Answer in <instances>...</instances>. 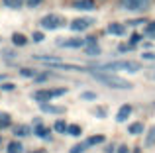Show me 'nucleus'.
Returning a JSON list of instances; mask_svg holds the SVG:
<instances>
[{
  "label": "nucleus",
  "instance_id": "f3484780",
  "mask_svg": "<svg viewBox=\"0 0 155 153\" xmlns=\"http://www.w3.org/2000/svg\"><path fill=\"white\" fill-rule=\"evenodd\" d=\"M104 139H106L104 135H91V138H88V139H87L84 143H87V145L91 147V145H96V143H102Z\"/></svg>",
  "mask_w": 155,
  "mask_h": 153
},
{
  "label": "nucleus",
  "instance_id": "c756f323",
  "mask_svg": "<svg viewBox=\"0 0 155 153\" xmlns=\"http://www.w3.org/2000/svg\"><path fill=\"white\" fill-rule=\"evenodd\" d=\"M20 75H22V76H35V73L30 71V69H20Z\"/></svg>",
  "mask_w": 155,
  "mask_h": 153
},
{
  "label": "nucleus",
  "instance_id": "4468645a",
  "mask_svg": "<svg viewBox=\"0 0 155 153\" xmlns=\"http://www.w3.org/2000/svg\"><path fill=\"white\" fill-rule=\"evenodd\" d=\"M12 43H14L16 47H24L28 43V39H26L24 34H14V35H12Z\"/></svg>",
  "mask_w": 155,
  "mask_h": 153
},
{
  "label": "nucleus",
  "instance_id": "39448f33",
  "mask_svg": "<svg viewBox=\"0 0 155 153\" xmlns=\"http://www.w3.org/2000/svg\"><path fill=\"white\" fill-rule=\"evenodd\" d=\"M92 24H94L92 18H79V20H75V22L71 24V30L73 31H84L87 28H91Z\"/></svg>",
  "mask_w": 155,
  "mask_h": 153
},
{
  "label": "nucleus",
  "instance_id": "b1692460",
  "mask_svg": "<svg viewBox=\"0 0 155 153\" xmlns=\"http://www.w3.org/2000/svg\"><path fill=\"white\" fill-rule=\"evenodd\" d=\"M69 134H71V135H75V138H79V135H81V132H83V130H81V126H77V124H73V126H69Z\"/></svg>",
  "mask_w": 155,
  "mask_h": 153
},
{
  "label": "nucleus",
  "instance_id": "2f4dec72",
  "mask_svg": "<svg viewBox=\"0 0 155 153\" xmlns=\"http://www.w3.org/2000/svg\"><path fill=\"white\" fill-rule=\"evenodd\" d=\"M34 41H43V34L41 31H34Z\"/></svg>",
  "mask_w": 155,
  "mask_h": 153
},
{
  "label": "nucleus",
  "instance_id": "ddd939ff",
  "mask_svg": "<svg viewBox=\"0 0 155 153\" xmlns=\"http://www.w3.org/2000/svg\"><path fill=\"white\" fill-rule=\"evenodd\" d=\"M35 134L39 135V138H45V139H51V135H49V130L47 128H43L41 124H39V120H35Z\"/></svg>",
  "mask_w": 155,
  "mask_h": 153
},
{
  "label": "nucleus",
  "instance_id": "7ed1b4c3",
  "mask_svg": "<svg viewBox=\"0 0 155 153\" xmlns=\"http://www.w3.org/2000/svg\"><path fill=\"white\" fill-rule=\"evenodd\" d=\"M122 8L126 10H134V12H145L151 6V0H120Z\"/></svg>",
  "mask_w": 155,
  "mask_h": 153
},
{
  "label": "nucleus",
  "instance_id": "bb28decb",
  "mask_svg": "<svg viewBox=\"0 0 155 153\" xmlns=\"http://www.w3.org/2000/svg\"><path fill=\"white\" fill-rule=\"evenodd\" d=\"M145 34H147L149 37H155V22H151L147 28H145Z\"/></svg>",
  "mask_w": 155,
  "mask_h": 153
},
{
  "label": "nucleus",
  "instance_id": "9b49d317",
  "mask_svg": "<svg viewBox=\"0 0 155 153\" xmlns=\"http://www.w3.org/2000/svg\"><path fill=\"white\" fill-rule=\"evenodd\" d=\"M108 34L112 35H124L126 34V26H122V24H108Z\"/></svg>",
  "mask_w": 155,
  "mask_h": 153
},
{
  "label": "nucleus",
  "instance_id": "2eb2a0df",
  "mask_svg": "<svg viewBox=\"0 0 155 153\" xmlns=\"http://www.w3.org/2000/svg\"><path fill=\"white\" fill-rule=\"evenodd\" d=\"M84 53H87V55H100L102 51H100L98 43H87V49H84Z\"/></svg>",
  "mask_w": 155,
  "mask_h": 153
},
{
  "label": "nucleus",
  "instance_id": "4c0bfd02",
  "mask_svg": "<svg viewBox=\"0 0 155 153\" xmlns=\"http://www.w3.org/2000/svg\"><path fill=\"white\" fill-rule=\"evenodd\" d=\"M143 59H155V53H143Z\"/></svg>",
  "mask_w": 155,
  "mask_h": 153
},
{
  "label": "nucleus",
  "instance_id": "c85d7f7f",
  "mask_svg": "<svg viewBox=\"0 0 155 153\" xmlns=\"http://www.w3.org/2000/svg\"><path fill=\"white\" fill-rule=\"evenodd\" d=\"M47 79H49V75H47V73H41V75H35L34 76L35 83H43V80H47Z\"/></svg>",
  "mask_w": 155,
  "mask_h": 153
},
{
  "label": "nucleus",
  "instance_id": "cd10ccee",
  "mask_svg": "<svg viewBox=\"0 0 155 153\" xmlns=\"http://www.w3.org/2000/svg\"><path fill=\"white\" fill-rule=\"evenodd\" d=\"M147 145H153L155 143V128H151V130H149V135H147Z\"/></svg>",
  "mask_w": 155,
  "mask_h": 153
},
{
  "label": "nucleus",
  "instance_id": "c9c22d12",
  "mask_svg": "<svg viewBox=\"0 0 155 153\" xmlns=\"http://www.w3.org/2000/svg\"><path fill=\"white\" fill-rule=\"evenodd\" d=\"M140 24H143V20H132L130 26H140Z\"/></svg>",
  "mask_w": 155,
  "mask_h": 153
},
{
  "label": "nucleus",
  "instance_id": "f704fd0d",
  "mask_svg": "<svg viewBox=\"0 0 155 153\" xmlns=\"http://www.w3.org/2000/svg\"><path fill=\"white\" fill-rule=\"evenodd\" d=\"M118 153H130V149L126 145H120V147H118Z\"/></svg>",
  "mask_w": 155,
  "mask_h": 153
},
{
  "label": "nucleus",
  "instance_id": "9d476101",
  "mask_svg": "<svg viewBox=\"0 0 155 153\" xmlns=\"http://www.w3.org/2000/svg\"><path fill=\"white\" fill-rule=\"evenodd\" d=\"M73 8H77V10H94L96 8V4H94V0H79V2H75L73 4Z\"/></svg>",
  "mask_w": 155,
  "mask_h": 153
},
{
  "label": "nucleus",
  "instance_id": "1a4fd4ad",
  "mask_svg": "<svg viewBox=\"0 0 155 153\" xmlns=\"http://www.w3.org/2000/svg\"><path fill=\"white\" fill-rule=\"evenodd\" d=\"M130 116H132V106H130V104H124V106H120V110H118L116 120L118 122H126Z\"/></svg>",
  "mask_w": 155,
  "mask_h": 153
},
{
  "label": "nucleus",
  "instance_id": "4be33fe9",
  "mask_svg": "<svg viewBox=\"0 0 155 153\" xmlns=\"http://www.w3.org/2000/svg\"><path fill=\"white\" fill-rule=\"evenodd\" d=\"M87 147H88L87 143H77V145H73L71 149H69V153H83Z\"/></svg>",
  "mask_w": 155,
  "mask_h": 153
},
{
  "label": "nucleus",
  "instance_id": "f8f14e48",
  "mask_svg": "<svg viewBox=\"0 0 155 153\" xmlns=\"http://www.w3.org/2000/svg\"><path fill=\"white\" fill-rule=\"evenodd\" d=\"M41 110L43 112H47V114H63L65 112V108L63 106H53V104H41Z\"/></svg>",
  "mask_w": 155,
  "mask_h": 153
},
{
  "label": "nucleus",
  "instance_id": "e433bc0d",
  "mask_svg": "<svg viewBox=\"0 0 155 153\" xmlns=\"http://www.w3.org/2000/svg\"><path fill=\"white\" fill-rule=\"evenodd\" d=\"M12 88H14V84H10V83H8V84H2V90H12Z\"/></svg>",
  "mask_w": 155,
  "mask_h": 153
},
{
  "label": "nucleus",
  "instance_id": "20e7f679",
  "mask_svg": "<svg viewBox=\"0 0 155 153\" xmlns=\"http://www.w3.org/2000/svg\"><path fill=\"white\" fill-rule=\"evenodd\" d=\"M39 24H41L43 30H57V28L65 26V20L61 18V16H57V14H49V16H45Z\"/></svg>",
  "mask_w": 155,
  "mask_h": 153
},
{
  "label": "nucleus",
  "instance_id": "aec40b11",
  "mask_svg": "<svg viewBox=\"0 0 155 153\" xmlns=\"http://www.w3.org/2000/svg\"><path fill=\"white\" fill-rule=\"evenodd\" d=\"M20 151H22V143H20V142L8 143V153H20Z\"/></svg>",
  "mask_w": 155,
  "mask_h": 153
},
{
  "label": "nucleus",
  "instance_id": "393cba45",
  "mask_svg": "<svg viewBox=\"0 0 155 153\" xmlns=\"http://www.w3.org/2000/svg\"><path fill=\"white\" fill-rule=\"evenodd\" d=\"M10 122H12V120H10V116H8V114H0V128H8V126H10Z\"/></svg>",
  "mask_w": 155,
  "mask_h": 153
},
{
  "label": "nucleus",
  "instance_id": "7c9ffc66",
  "mask_svg": "<svg viewBox=\"0 0 155 153\" xmlns=\"http://www.w3.org/2000/svg\"><path fill=\"white\" fill-rule=\"evenodd\" d=\"M132 43H128V45H126V43H122V45L120 47H118V49H120V53H126V51H130V49H132Z\"/></svg>",
  "mask_w": 155,
  "mask_h": 153
},
{
  "label": "nucleus",
  "instance_id": "58836bf2",
  "mask_svg": "<svg viewBox=\"0 0 155 153\" xmlns=\"http://www.w3.org/2000/svg\"><path fill=\"white\" fill-rule=\"evenodd\" d=\"M38 153H41V151H38Z\"/></svg>",
  "mask_w": 155,
  "mask_h": 153
},
{
  "label": "nucleus",
  "instance_id": "0eeeda50",
  "mask_svg": "<svg viewBox=\"0 0 155 153\" xmlns=\"http://www.w3.org/2000/svg\"><path fill=\"white\" fill-rule=\"evenodd\" d=\"M34 59H38V61H41V63H47V65H53V67H57V69L63 65V61H61L59 57H51V55H34Z\"/></svg>",
  "mask_w": 155,
  "mask_h": 153
},
{
  "label": "nucleus",
  "instance_id": "a211bd4d",
  "mask_svg": "<svg viewBox=\"0 0 155 153\" xmlns=\"http://www.w3.org/2000/svg\"><path fill=\"white\" fill-rule=\"evenodd\" d=\"M53 130H55V132H59V134H65V132L69 130V126L63 122V120H57V122H55V126H53Z\"/></svg>",
  "mask_w": 155,
  "mask_h": 153
},
{
  "label": "nucleus",
  "instance_id": "473e14b6",
  "mask_svg": "<svg viewBox=\"0 0 155 153\" xmlns=\"http://www.w3.org/2000/svg\"><path fill=\"white\" fill-rule=\"evenodd\" d=\"M43 0H28V6H31V8H35V6H39Z\"/></svg>",
  "mask_w": 155,
  "mask_h": 153
},
{
  "label": "nucleus",
  "instance_id": "a878e982",
  "mask_svg": "<svg viewBox=\"0 0 155 153\" xmlns=\"http://www.w3.org/2000/svg\"><path fill=\"white\" fill-rule=\"evenodd\" d=\"M92 114L98 116V118H106V108H104V106H98L96 110H92Z\"/></svg>",
  "mask_w": 155,
  "mask_h": 153
},
{
  "label": "nucleus",
  "instance_id": "f03ea898",
  "mask_svg": "<svg viewBox=\"0 0 155 153\" xmlns=\"http://www.w3.org/2000/svg\"><path fill=\"white\" fill-rule=\"evenodd\" d=\"M91 73L96 80H100L102 84H106V86H110V88H120V90L132 88V83L124 80L122 76H116L114 73H100V71H91Z\"/></svg>",
  "mask_w": 155,
  "mask_h": 153
},
{
  "label": "nucleus",
  "instance_id": "5701e85b",
  "mask_svg": "<svg viewBox=\"0 0 155 153\" xmlns=\"http://www.w3.org/2000/svg\"><path fill=\"white\" fill-rule=\"evenodd\" d=\"M14 134H16V135H20V138H22V135H28V134H30V128H26V126H18V128H14Z\"/></svg>",
  "mask_w": 155,
  "mask_h": 153
},
{
  "label": "nucleus",
  "instance_id": "6ab92c4d",
  "mask_svg": "<svg viewBox=\"0 0 155 153\" xmlns=\"http://www.w3.org/2000/svg\"><path fill=\"white\" fill-rule=\"evenodd\" d=\"M81 100H87V102H91V100H96V92H92V90L81 92Z\"/></svg>",
  "mask_w": 155,
  "mask_h": 153
},
{
  "label": "nucleus",
  "instance_id": "6e6552de",
  "mask_svg": "<svg viewBox=\"0 0 155 153\" xmlns=\"http://www.w3.org/2000/svg\"><path fill=\"white\" fill-rule=\"evenodd\" d=\"M51 98H55V96H53V90H38V92H34V100H38V102H41V104H45L47 100H51Z\"/></svg>",
  "mask_w": 155,
  "mask_h": 153
},
{
  "label": "nucleus",
  "instance_id": "dca6fc26",
  "mask_svg": "<svg viewBox=\"0 0 155 153\" xmlns=\"http://www.w3.org/2000/svg\"><path fill=\"white\" fill-rule=\"evenodd\" d=\"M128 132L132 135H137V134H141V132H143V124L141 122H136V124H132V126L128 128Z\"/></svg>",
  "mask_w": 155,
  "mask_h": 153
},
{
  "label": "nucleus",
  "instance_id": "f257e3e1",
  "mask_svg": "<svg viewBox=\"0 0 155 153\" xmlns=\"http://www.w3.org/2000/svg\"><path fill=\"white\" fill-rule=\"evenodd\" d=\"M87 71H100V73H114V71H128V73H137L140 63L137 61H110L96 65V69H87Z\"/></svg>",
  "mask_w": 155,
  "mask_h": 153
},
{
  "label": "nucleus",
  "instance_id": "412c9836",
  "mask_svg": "<svg viewBox=\"0 0 155 153\" xmlns=\"http://www.w3.org/2000/svg\"><path fill=\"white\" fill-rule=\"evenodd\" d=\"M4 4H6L8 8H14V10L22 8V0H4Z\"/></svg>",
  "mask_w": 155,
  "mask_h": 153
},
{
  "label": "nucleus",
  "instance_id": "423d86ee",
  "mask_svg": "<svg viewBox=\"0 0 155 153\" xmlns=\"http://www.w3.org/2000/svg\"><path fill=\"white\" fill-rule=\"evenodd\" d=\"M57 45L61 47H83L87 45V39H81V37H73V39H59Z\"/></svg>",
  "mask_w": 155,
  "mask_h": 153
},
{
  "label": "nucleus",
  "instance_id": "72a5a7b5",
  "mask_svg": "<svg viewBox=\"0 0 155 153\" xmlns=\"http://www.w3.org/2000/svg\"><path fill=\"white\" fill-rule=\"evenodd\" d=\"M140 39H141V35H140V34H134V35H132V45H134V43H137Z\"/></svg>",
  "mask_w": 155,
  "mask_h": 153
}]
</instances>
